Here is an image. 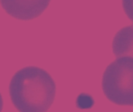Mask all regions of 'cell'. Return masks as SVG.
<instances>
[{
  "label": "cell",
  "instance_id": "6da1fadb",
  "mask_svg": "<svg viewBox=\"0 0 133 112\" xmlns=\"http://www.w3.org/2000/svg\"><path fill=\"white\" fill-rule=\"evenodd\" d=\"M9 93L19 112H47L55 101L56 85L46 70L27 66L13 75Z\"/></svg>",
  "mask_w": 133,
  "mask_h": 112
},
{
  "label": "cell",
  "instance_id": "7a4b0ae2",
  "mask_svg": "<svg viewBox=\"0 0 133 112\" xmlns=\"http://www.w3.org/2000/svg\"><path fill=\"white\" fill-rule=\"evenodd\" d=\"M102 90L111 102L119 106H133L132 58H118L106 68Z\"/></svg>",
  "mask_w": 133,
  "mask_h": 112
},
{
  "label": "cell",
  "instance_id": "3957f363",
  "mask_svg": "<svg viewBox=\"0 0 133 112\" xmlns=\"http://www.w3.org/2000/svg\"><path fill=\"white\" fill-rule=\"evenodd\" d=\"M51 0H0L5 12L19 20H31L39 17L49 6Z\"/></svg>",
  "mask_w": 133,
  "mask_h": 112
},
{
  "label": "cell",
  "instance_id": "277c9868",
  "mask_svg": "<svg viewBox=\"0 0 133 112\" xmlns=\"http://www.w3.org/2000/svg\"><path fill=\"white\" fill-rule=\"evenodd\" d=\"M115 56L131 57L133 58V24L122 27L115 34L112 41Z\"/></svg>",
  "mask_w": 133,
  "mask_h": 112
},
{
  "label": "cell",
  "instance_id": "5b68a950",
  "mask_svg": "<svg viewBox=\"0 0 133 112\" xmlns=\"http://www.w3.org/2000/svg\"><path fill=\"white\" fill-rule=\"evenodd\" d=\"M122 6L125 15L133 22V0H122Z\"/></svg>",
  "mask_w": 133,
  "mask_h": 112
},
{
  "label": "cell",
  "instance_id": "8992f818",
  "mask_svg": "<svg viewBox=\"0 0 133 112\" xmlns=\"http://www.w3.org/2000/svg\"><path fill=\"white\" fill-rule=\"evenodd\" d=\"M2 108H3V99H2V94L0 93V112H2Z\"/></svg>",
  "mask_w": 133,
  "mask_h": 112
}]
</instances>
